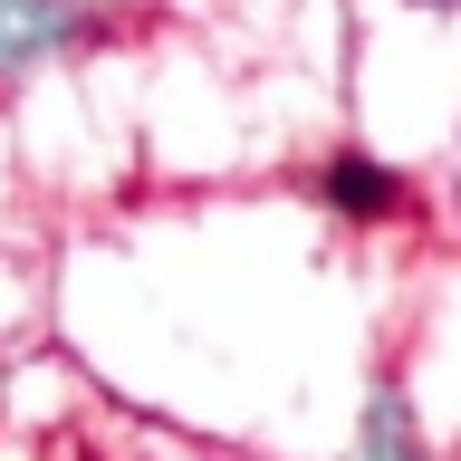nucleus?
Masks as SVG:
<instances>
[{"label": "nucleus", "mask_w": 461, "mask_h": 461, "mask_svg": "<svg viewBox=\"0 0 461 461\" xmlns=\"http://www.w3.org/2000/svg\"><path fill=\"white\" fill-rule=\"evenodd\" d=\"M327 212L337 221H394L403 212V173L394 164H375V154H327Z\"/></svg>", "instance_id": "nucleus-1"}]
</instances>
